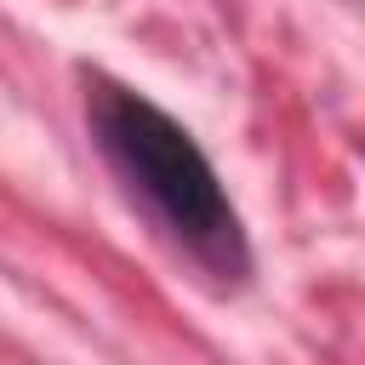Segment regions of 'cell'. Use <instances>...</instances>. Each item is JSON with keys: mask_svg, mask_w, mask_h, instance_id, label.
Wrapping results in <instances>:
<instances>
[{"mask_svg": "<svg viewBox=\"0 0 365 365\" xmlns=\"http://www.w3.org/2000/svg\"><path fill=\"white\" fill-rule=\"evenodd\" d=\"M91 131L114 171L165 217V228L217 274H245V228L234 200L222 194L200 143L148 97L114 80H91Z\"/></svg>", "mask_w": 365, "mask_h": 365, "instance_id": "6da1fadb", "label": "cell"}]
</instances>
